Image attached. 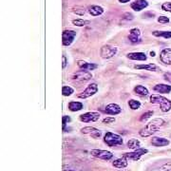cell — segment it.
I'll list each match as a JSON object with an SVG mask.
<instances>
[{
    "instance_id": "1",
    "label": "cell",
    "mask_w": 171,
    "mask_h": 171,
    "mask_svg": "<svg viewBox=\"0 0 171 171\" xmlns=\"http://www.w3.org/2000/svg\"><path fill=\"white\" fill-rule=\"evenodd\" d=\"M165 124V122L163 119H154L149 124H148L145 127L140 130V135L142 137H148L151 136L153 133H155L161 127Z\"/></svg>"
},
{
    "instance_id": "2",
    "label": "cell",
    "mask_w": 171,
    "mask_h": 171,
    "mask_svg": "<svg viewBox=\"0 0 171 171\" xmlns=\"http://www.w3.org/2000/svg\"><path fill=\"white\" fill-rule=\"evenodd\" d=\"M150 102L153 104H160L161 106V111L163 112H167L171 109V101L165 98V97L161 95H151L150 96Z\"/></svg>"
},
{
    "instance_id": "3",
    "label": "cell",
    "mask_w": 171,
    "mask_h": 171,
    "mask_svg": "<svg viewBox=\"0 0 171 171\" xmlns=\"http://www.w3.org/2000/svg\"><path fill=\"white\" fill-rule=\"evenodd\" d=\"M105 143L108 145V146H116V145H120L123 144V139L118 134H114L112 132H106L105 135Z\"/></svg>"
},
{
    "instance_id": "4",
    "label": "cell",
    "mask_w": 171,
    "mask_h": 171,
    "mask_svg": "<svg viewBox=\"0 0 171 171\" xmlns=\"http://www.w3.org/2000/svg\"><path fill=\"white\" fill-rule=\"evenodd\" d=\"M148 152V149L145 148H138V149H135L133 152H129V153H126L123 157H125L126 159H129V160H132V161H138L139 159Z\"/></svg>"
},
{
    "instance_id": "5",
    "label": "cell",
    "mask_w": 171,
    "mask_h": 171,
    "mask_svg": "<svg viewBox=\"0 0 171 171\" xmlns=\"http://www.w3.org/2000/svg\"><path fill=\"white\" fill-rule=\"evenodd\" d=\"M91 78H92L91 73H90L88 70H84V69L75 72L74 74L72 75V79L77 82H86V81H89Z\"/></svg>"
},
{
    "instance_id": "6",
    "label": "cell",
    "mask_w": 171,
    "mask_h": 171,
    "mask_svg": "<svg viewBox=\"0 0 171 171\" xmlns=\"http://www.w3.org/2000/svg\"><path fill=\"white\" fill-rule=\"evenodd\" d=\"M97 90H98V86H97L96 84H94V83L90 84L87 89L78 95V97L79 98H82V99L89 98V97L94 95L97 92Z\"/></svg>"
},
{
    "instance_id": "7",
    "label": "cell",
    "mask_w": 171,
    "mask_h": 171,
    "mask_svg": "<svg viewBox=\"0 0 171 171\" xmlns=\"http://www.w3.org/2000/svg\"><path fill=\"white\" fill-rule=\"evenodd\" d=\"M117 52V48L111 47V46H104L101 48V56L104 59H108V58H111L113 57Z\"/></svg>"
},
{
    "instance_id": "8",
    "label": "cell",
    "mask_w": 171,
    "mask_h": 171,
    "mask_svg": "<svg viewBox=\"0 0 171 171\" xmlns=\"http://www.w3.org/2000/svg\"><path fill=\"white\" fill-rule=\"evenodd\" d=\"M90 154L96 158L99 159H103V160H111V159L113 157V154L109 151L106 150H101V149H92L90 151Z\"/></svg>"
},
{
    "instance_id": "9",
    "label": "cell",
    "mask_w": 171,
    "mask_h": 171,
    "mask_svg": "<svg viewBox=\"0 0 171 171\" xmlns=\"http://www.w3.org/2000/svg\"><path fill=\"white\" fill-rule=\"evenodd\" d=\"M76 36V32L71 30H67L63 31L62 37H63V45L64 46H69Z\"/></svg>"
},
{
    "instance_id": "10",
    "label": "cell",
    "mask_w": 171,
    "mask_h": 171,
    "mask_svg": "<svg viewBox=\"0 0 171 171\" xmlns=\"http://www.w3.org/2000/svg\"><path fill=\"white\" fill-rule=\"evenodd\" d=\"M100 118V114L98 112H87L85 114L80 115V120L84 123H89V122H96Z\"/></svg>"
},
{
    "instance_id": "11",
    "label": "cell",
    "mask_w": 171,
    "mask_h": 171,
    "mask_svg": "<svg viewBox=\"0 0 171 171\" xmlns=\"http://www.w3.org/2000/svg\"><path fill=\"white\" fill-rule=\"evenodd\" d=\"M81 131L84 134H90V135H91L94 139L100 138L101 134H102L99 129H97L95 127H86L82 128Z\"/></svg>"
},
{
    "instance_id": "12",
    "label": "cell",
    "mask_w": 171,
    "mask_h": 171,
    "mask_svg": "<svg viewBox=\"0 0 171 171\" xmlns=\"http://www.w3.org/2000/svg\"><path fill=\"white\" fill-rule=\"evenodd\" d=\"M128 38L131 43H138L141 41V31L137 28H134L130 30Z\"/></svg>"
},
{
    "instance_id": "13",
    "label": "cell",
    "mask_w": 171,
    "mask_h": 171,
    "mask_svg": "<svg viewBox=\"0 0 171 171\" xmlns=\"http://www.w3.org/2000/svg\"><path fill=\"white\" fill-rule=\"evenodd\" d=\"M122 111V108L117 104H109L105 108V112L111 115H116L119 114Z\"/></svg>"
},
{
    "instance_id": "14",
    "label": "cell",
    "mask_w": 171,
    "mask_h": 171,
    "mask_svg": "<svg viewBox=\"0 0 171 171\" xmlns=\"http://www.w3.org/2000/svg\"><path fill=\"white\" fill-rule=\"evenodd\" d=\"M161 61L164 64L171 65V48H165L160 54Z\"/></svg>"
},
{
    "instance_id": "15",
    "label": "cell",
    "mask_w": 171,
    "mask_h": 171,
    "mask_svg": "<svg viewBox=\"0 0 171 171\" xmlns=\"http://www.w3.org/2000/svg\"><path fill=\"white\" fill-rule=\"evenodd\" d=\"M131 8L134 10H136V11H140L142 10H144V8H146L148 6V3L146 0H136L135 2H133L131 3Z\"/></svg>"
},
{
    "instance_id": "16",
    "label": "cell",
    "mask_w": 171,
    "mask_h": 171,
    "mask_svg": "<svg viewBox=\"0 0 171 171\" xmlns=\"http://www.w3.org/2000/svg\"><path fill=\"white\" fill-rule=\"evenodd\" d=\"M153 90L159 93H169L171 91V86L165 84H158L153 88Z\"/></svg>"
},
{
    "instance_id": "17",
    "label": "cell",
    "mask_w": 171,
    "mask_h": 171,
    "mask_svg": "<svg viewBox=\"0 0 171 171\" xmlns=\"http://www.w3.org/2000/svg\"><path fill=\"white\" fill-rule=\"evenodd\" d=\"M78 67L81 69H84V70H93L97 68V65L95 64H91V63H87V62H85V61H78Z\"/></svg>"
},
{
    "instance_id": "18",
    "label": "cell",
    "mask_w": 171,
    "mask_h": 171,
    "mask_svg": "<svg viewBox=\"0 0 171 171\" xmlns=\"http://www.w3.org/2000/svg\"><path fill=\"white\" fill-rule=\"evenodd\" d=\"M151 144L154 146H165L169 144V141L165 138H160V137H154L151 140Z\"/></svg>"
},
{
    "instance_id": "19",
    "label": "cell",
    "mask_w": 171,
    "mask_h": 171,
    "mask_svg": "<svg viewBox=\"0 0 171 171\" xmlns=\"http://www.w3.org/2000/svg\"><path fill=\"white\" fill-rule=\"evenodd\" d=\"M127 58L131 60H139V61H145L146 55L144 52H130L127 54Z\"/></svg>"
},
{
    "instance_id": "20",
    "label": "cell",
    "mask_w": 171,
    "mask_h": 171,
    "mask_svg": "<svg viewBox=\"0 0 171 171\" xmlns=\"http://www.w3.org/2000/svg\"><path fill=\"white\" fill-rule=\"evenodd\" d=\"M89 13L93 16H98L104 13V9L100 6H90L89 7Z\"/></svg>"
},
{
    "instance_id": "21",
    "label": "cell",
    "mask_w": 171,
    "mask_h": 171,
    "mask_svg": "<svg viewBox=\"0 0 171 171\" xmlns=\"http://www.w3.org/2000/svg\"><path fill=\"white\" fill-rule=\"evenodd\" d=\"M112 165H113V166H115L117 168H125L127 166V161L125 157H123V158H120V159L115 160L112 163Z\"/></svg>"
},
{
    "instance_id": "22",
    "label": "cell",
    "mask_w": 171,
    "mask_h": 171,
    "mask_svg": "<svg viewBox=\"0 0 171 171\" xmlns=\"http://www.w3.org/2000/svg\"><path fill=\"white\" fill-rule=\"evenodd\" d=\"M69 108L71 111H79L83 108V104L80 102H70L69 104Z\"/></svg>"
},
{
    "instance_id": "23",
    "label": "cell",
    "mask_w": 171,
    "mask_h": 171,
    "mask_svg": "<svg viewBox=\"0 0 171 171\" xmlns=\"http://www.w3.org/2000/svg\"><path fill=\"white\" fill-rule=\"evenodd\" d=\"M135 69H145V70H151V71H155L157 70V66L154 64H148V65H138L135 66Z\"/></svg>"
},
{
    "instance_id": "24",
    "label": "cell",
    "mask_w": 171,
    "mask_h": 171,
    "mask_svg": "<svg viewBox=\"0 0 171 171\" xmlns=\"http://www.w3.org/2000/svg\"><path fill=\"white\" fill-rule=\"evenodd\" d=\"M134 92L138 95H141V96H145V95L148 94V89L143 87V86H137V87H135V89H134Z\"/></svg>"
},
{
    "instance_id": "25",
    "label": "cell",
    "mask_w": 171,
    "mask_h": 171,
    "mask_svg": "<svg viewBox=\"0 0 171 171\" xmlns=\"http://www.w3.org/2000/svg\"><path fill=\"white\" fill-rule=\"evenodd\" d=\"M140 142L137 139H130L127 142V148H131V149H138L140 148Z\"/></svg>"
},
{
    "instance_id": "26",
    "label": "cell",
    "mask_w": 171,
    "mask_h": 171,
    "mask_svg": "<svg viewBox=\"0 0 171 171\" xmlns=\"http://www.w3.org/2000/svg\"><path fill=\"white\" fill-rule=\"evenodd\" d=\"M73 25L78 26V27H84V26H87L90 23V21L89 20H83V19H75L72 21Z\"/></svg>"
},
{
    "instance_id": "27",
    "label": "cell",
    "mask_w": 171,
    "mask_h": 171,
    "mask_svg": "<svg viewBox=\"0 0 171 171\" xmlns=\"http://www.w3.org/2000/svg\"><path fill=\"white\" fill-rule=\"evenodd\" d=\"M153 35L155 36H163L165 38H171V31H155L152 32Z\"/></svg>"
},
{
    "instance_id": "28",
    "label": "cell",
    "mask_w": 171,
    "mask_h": 171,
    "mask_svg": "<svg viewBox=\"0 0 171 171\" xmlns=\"http://www.w3.org/2000/svg\"><path fill=\"white\" fill-rule=\"evenodd\" d=\"M128 105L130 106L131 109H133V111H135V109H138L140 106H141V103L139 101H136V100H129L128 101Z\"/></svg>"
},
{
    "instance_id": "29",
    "label": "cell",
    "mask_w": 171,
    "mask_h": 171,
    "mask_svg": "<svg viewBox=\"0 0 171 171\" xmlns=\"http://www.w3.org/2000/svg\"><path fill=\"white\" fill-rule=\"evenodd\" d=\"M73 89L70 88V87H67V86H65V87L62 88V94L64 96H69L73 93Z\"/></svg>"
},
{
    "instance_id": "30",
    "label": "cell",
    "mask_w": 171,
    "mask_h": 171,
    "mask_svg": "<svg viewBox=\"0 0 171 171\" xmlns=\"http://www.w3.org/2000/svg\"><path fill=\"white\" fill-rule=\"evenodd\" d=\"M152 115H153V111H148V112H145V113H144V114L141 116L140 121H141V122H144V121H146L148 119H149Z\"/></svg>"
},
{
    "instance_id": "31",
    "label": "cell",
    "mask_w": 171,
    "mask_h": 171,
    "mask_svg": "<svg viewBox=\"0 0 171 171\" xmlns=\"http://www.w3.org/2000/svg\"><path fill=\"white\" fill-rule=\"evenodd\" d=\"M73 13L76 14V15H85L86 10H85V9H83L81 7H76V8H74V10H73Z\"/></svg>"
},
{
    "instance_id": "32",
    "label": "cell",
    "mask_w": 171,
    "mask_h": 171,
    "mask_svg": "<svg viewBox=\"0 0 171 171\" xmlns=\"http://www.w3.org/2000/svg\"><path fill=\"white\" fill-rule=\"evenodd\" d=\"M162 9L165 11H169L171 13V2H165L162 5Z\"/></svg>"
},
{
    "instance_id": "33",
    "label": "cell",
    "mask_w": 171,
    "mask_h": 171,
    "mask_svg": "<svg viewBox=\"0 0 171 171\" xmlns=\"http://www.w3.org/2000/svg\"><path fill=\"white\" fill-rule=\"evenodd\" d=\"M115 122L114 117H106L103 120V124H112Z\"/></svg>"
},
{
    "instance_id": "34",
    "label": "cell",
    "mask_w": 171,
    "mask_h": 171,
    "mask_svg": "<svg viewBox=\"0 0 171 171\" xmlns=\"http://www.w3.org/2000/svg\"><path fill=\"white\" fill-rule=\"evenodd\" d=\"M158 22L161 24H167L169 22V18L166 16H160L158 18Z\"/></svg>"
},
{
    "instance_id": "35",
    "label": "cell",
    "mask_w": 171,
    "mask_h": 171,
    "mask_svg": "<svg viewBox=\"0 0 171 171\" xmlns=\"http://www.w3.org/2000/svg\"><path fill=\"white\" fill-rule=\"evenodd\" d=\"M70 121V118L69 116H63V130L66 131V127H67V124H68V122Z\"/></svg>"
},
{
    "instance_id": "36",
    "label": "cell",
    "mask_w": 171,
    "mask_h": 171,
    "mask_svg": "<svg viewBox=\"0 0 171 171\" xmlns=\"http://www.w3.org/2000/svg\"><path fill=\"white\" fill-rule=\"evenodd\" d=\"M161 169H162L163 171H171V163L164 165L161 167Z\"/></svg>"
},
{
    "instance_id": "37",
    "label": "cell",
    "mask_w": 171,
    "mask_h": 171,
    "mask_svg": "<svg viewBox=\"0 0 171 171\" xmlns=\"http://www.w3.org/2000/svg\"><path fill=\"white\" fill-rule=\"evenodd\" d=\"M164 77H165V81L171 83V73H169V72H168V73H165Z\"/></svg>"
},
{
    "instance_id": "38",
    "label": "cell",
    "mask_w": 171,
    "mask_h": 171,
    "mask_svg": "<svg viewBox=\"0 0 171 171\" xmlns=\"http://www.w3.org/2000/svg\"><path fill=\"white\" fill-rule=\"evenodd\" d=\"M125 19H127V20H132L134 17H133V15H131V14H129V13H127V14H125L124 15V16H123Z\"/></svg>"
},
{
    "instance_id": "39",
    "label": "cell",
    "mask_w": 171,
    "mask_h": 171,
    "mask_svg": "<svg viewBox=\"0 0 171 171\" xmlns=\"http://www.w3.org/2000/svg\"><path fill=\"white\" fill-rule=\"evenodd\" d=\"M67 66V58L65 55H63V69H65Z\"/></svg>"
},
{
    "instance_id": "40",
    "label": "cell",
    "mask_w": 171,
    "mask_h": 171,
    "mask_svg": "<svg viewBox=\"0 0 171 171\" xmlns=\"http://www.w3.org/2000/svg\"><path fill=\"white\" fill-rule=\"evenodd\" d=\"M119 1H120L121 3H127V2L130 1V0H119Z\"/></svg>"
},
{
    "instance_id": "41",
    "label": "cell",
    "mask_w": 171,
    "mask_h": 171,
    "mask_svg": "<svg viewBox=\"0 0 171 171\" xmlns=\"http://www.w3.org/2000/svg\"><path fill=\"white\" fill-rule=\"evenodd\" d=\"M150 55H151L152 57H154V56H155V52H150Z\"/></svg>"
},
{
    "instance_id": "42",
    "label": "cell",
    "mask_w": 171,
    "mask_h": 171,
    "mask_svg": "<svg viewBox=\"0 0 171 171\" xmlns=\"http://www.w3.org/2000/svg\"><path fill=\"white\" fill-rule=\"evenodd\" d=\"M64 171H74V170H72V169H65Z\"/></svg>"
},
{
    "instance_id": "43",
    "label": "cell",
    "mask_w": 171,
    "mask_h": 171,
    "mask_svg": "<svg viewBox=\"0 0 171 171\" xmlns=\"http://www.w3.org/2000/svg\"><path fill=\"white\" fill-rule=\"evenodd\" d=\"M120 171H122V170H120Z\"/></svg>"
}]
</instances>
